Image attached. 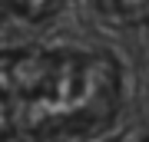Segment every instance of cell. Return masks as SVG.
Here are the masks:
<instances>
[{
	"mask_svg": "<svg viewBox=\"0 0 149 142\" xmlns=\"http://www.w3.org/2000/svg\"><path fill=\"white\" fill-rule=\"evenodd\" d=\"M56 10V0H0V13H17L27 20H43Z\"/></svg>",
	"mask_w": 149,
	"mask_h": 142,
	"instance_id": "cell-3",
	"label": "cell"
},
{
	"mask_svg": "<svg viewBox=\"0 0 149 142\" xmlns=\"http://www.w3.org/2000/svg\"><path fill=\"white\" fill-rule=\"evenodd\" d=\"M123 73L106 53H0V139L93 136L119 112Z\"/></svg>",
	"mask_w": 149,
	"mask_h": 142,
	"instance_id": "cell-1",
	"label": "cell"
},
{
	"mask_svg": "<svg viewBox=\"0 0 149 142\" xmlns=\"http://www.w3.org/2000/svg\"><path fill=\"white\" fill-rule=\"evenodd\" d=\"M93 7L116 23H136L149 17V0H93Z\"/></svg>",
	"mask_w": 149,
	"mask_h": 142,
	"instance_id": "cell-2",
	"label": "cell"
}]
</instances>
